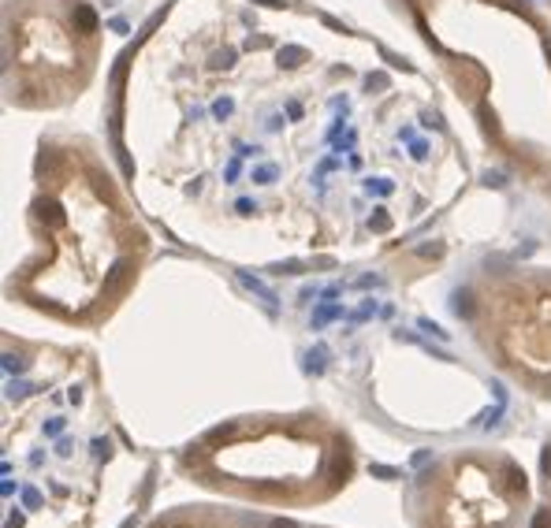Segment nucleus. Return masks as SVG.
<instances>
[{"instance_id": "f257e3e1", "label": "nucleus", "mask_w": 551, "mask_h": 528, "mask_svg": "<svg viewBox=\"0 0 551 528\" xmlns=\"http://www.w3.org/2000/svg\"><path fill=\"white\" fill-rule=\"evenodd\" d=\"M75 26L83 30V34H97V15H93V8L75 4Z\"/></svg>"}, {"instance_id": "20e7f679", "label": "nucleus", "mask_w": 551, "mask_h": 528, "mask_svg": "<svg viewBox=\"0 0 551 528\" xmlns=\"http://www.w3.org/2000/svg\"><path fill=\"white\" fill-rule=\"evenodd\" d=\"M458 312H462V317H473V302H469V298H458Z\"/></svg>"}, {"instance_id": "423d86ee", "label": "nucleus", "mask_w": 551, "mask_h": 528, "mask_svg": "<svg viewBox=\"0 0 551 528\" xmlns=\"http://www.w3.org/2000/svg\"><path fill=\"white\" fill-rule=\"evenodd\" d=\"M540 465H544V472H547V476H551V447H547V450H544V461H540Z\"/></svg>"}, {"instance_id": "f03ea898", "label": "nucleus", "mask_w": 551, "mask_h": 528, "mask_svg": "<svg viewBox=\"0 0 551 528\" xmlns=\"http://www.w3.org/2000/svg\"><path fill=\"white\" fill-rule=\"evenodd\" d=\"M503 476H507V487H510V491H525V472L518 469V465H510V461H507V465H503Z\"/></svg>"}, {"instance_id": "0eeeda50", "label": "nucleus", "mask_w": 551, "mask_h": 528, "mask_svg": "<svg viewBox=\"0 0 551 528\" xmlns=\"http://www.w3.org/2000/svg\"><path fill=\"white\" fill-rule=\"evenodd\" d=\"M272 528H295V524L290 521H272Z\"/></svg>"}, {"instance_id": "39448f33", "label": "nucleus", "mask_w": 551, "mask_h": 528, "mask_svg": "<svg viewBox=\"0 0 551 528\" xmlns=\"http://www.w3.org/2000/svg\"><path fill=\"white\" fill-rule=\"evenodd\" d=\"M532 528H551V514H540L537 521H532Z\"/></svg>"}, {"instance_id": "7ed1b4c3", "label": "nucleus", "mask_w": 551, "mask_h": 528, "mask_svg": "<svg viewBox=\"0 0 551 528\" xmlns=\"http://www.w3.org/2000/svg\"><path fill=\"white\" fill-rule=\"evenodd\" d=\"M41 216H45L48 223H53V227H60V223H63V212H60V205H53V201H48V205L41 208Z\"/></svg>"}]
</instances>
